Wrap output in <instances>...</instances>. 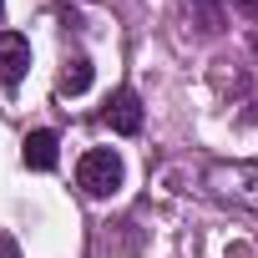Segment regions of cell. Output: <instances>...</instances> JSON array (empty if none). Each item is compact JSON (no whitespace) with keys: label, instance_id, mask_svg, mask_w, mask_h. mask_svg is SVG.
I'll return each mask as SVG.
<instances>
[{"label":"cell","instance_id":"cell-1","mask_svg":"<svg viewBox=\"0 0 258 258\" xmlns=\"http://www.w3.org/2000/svg\"><path fill=\"white\" fill-rule=\"evenodd\" d=\"M121 177H126V167H121V157H116L111 147H91V152L76 162V182L86 187V198H111V192L121 187Z\"/></svg>","mask_w":258,"mask_h":258},{"label":"cell","instance_id":"cell-2","mask_svg":"<svg viewBox=\"0 0 258 258\" xmlns=\"http://www.w3.org/2000/svg\"><path fill=\"white\" fill-rule=\"evenodd\" d=\"M208 187L218 192V198H233V203H243V208H258V167L253 162H223V167H213L208 172Z\"/></svg>","mask_w":258,"mask_h":258},{"label":"cell","instance_id":"cell-3","mask_svg":"<svg viewBox=\"0 0 258 258\" xmlns=\"http://www.w3.org/2000/svg\"><path fill=\"white\" fill-rule=\"evenodd\" d=\"M31 71V41L21 31H0V86L16 91Z\"/></svg>","mask_w":258,"mask_h":258},{"label":"cell","instance_id":"cell-4","mask_svg":"<svg viewBox=\"0 0 258 258\" xmlns=\"http://www.w3.org/2000/svg\"><path fill=\"white\" fill-rule=\"evenodd\" d=\"M106 126L121 132V137H137V132H142V101H137L132 86H121V91L106 101Z\"/></svg>","mask_w":258,"mask_h":258},{"label":"cell","instance_id":"cell-5","mask_svg":"<svg viewBox=\"0 0 258 258\" xmlns=\"http://www.w3.org/2000/svg\"><path fill=\"white\" fill-rule=\"evenodd\" d=\"M21 157H26V167H31V172H51V167L61 162V137L41 126V132H31V137H26Z\"/></svg>","mask_w":258,"mask_h":258},{"label":"cell","instance_id":"cell-6","mask_svg":"<svg viewBox=\"0 0 258 258\" xmlns=\"http://www.w3.org/2000/svg\"><path fill=\"white\" fill-rule=\"evenodd\" d=\"M91 86V61L76 51V56H66V66H61V81H56V91L61 96H81Z\"/></svg>","mask_w":258,"mask_h":258},{"label":"cell","instance_id":"cell-7","mask_svg":"<svg viewBox=\"0 0 258 258\" xmlns=\"http://www.w3.org/2000/svg\"><path fill=\"white\" fill-rule=\"evenodd\" d=\"M0 258H21V243L11 233H0Z\"/></svg>","mask_w":258,"mask_h":258},{"label":"cell","instance_id":"cell-8","mask_svg":"<svg viewBox=\"0 0 258 258\" xmlns=\"http://www.w3.org/2000/svg\"><path fill=\"white\" fill-rule=\"evenodd\" d=\"M233 6H243L248 16H258V0H233Z\"/></svg>","mask_w":258,"mask_h":258}]
</instances>
